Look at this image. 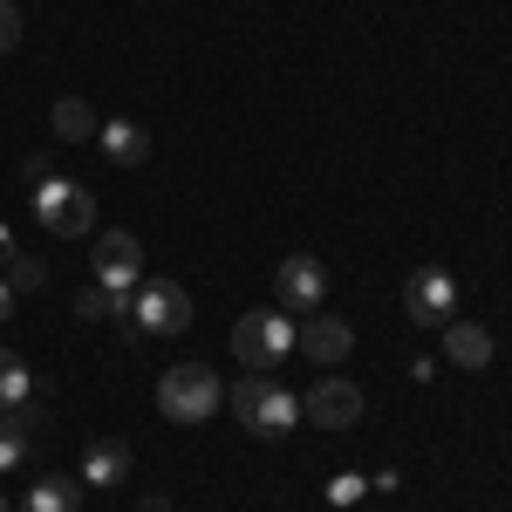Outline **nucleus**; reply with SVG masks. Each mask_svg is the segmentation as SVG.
<instances>
[{"mask_svg":"<svg viewBox=\"0 0 512 512\" xmlns=\"http://www.w3.org/2000/svg\"><path fill=\"white\" fill-rule=\"evenodd\" d=\"M82 506V478H35V485H28V506L21 512H76Z\"/></svg>","mask_w":512,"mask_h":512,"instance_id":"14","label":"nucleus"},{"mask_svg":"<svg viewBox=\"0 0 512 512\" xmlns=\"http://www.w3.org/2000/svg\"><path fill=\"white\" fill-rule=\"evenodd\" d=\"M76 478L82 485H123V478H130V444H89Z\"/></svg>","mask_w":512,"mask_h":512,"instance_id":"13","label":"nucleus"},{"mask_svg":"<svg viewBox=\"0 0 512 512\" xmlns=\"http://www.w3.org/2000/svg\"><path fill=\"white\" fill-rule=\"evenodd\" d=\"M0 512H7V499H0Z\"/></svg>","mask_w":512,"mask_h":512,"instance_id":"22","label":"nucleus"},{"mask_svg":"<svg viewBox=\"0 0 512 512\" xmlns=\"http://www.w3.org/2000/svg\"><path fill=\"white\" fill-rule=\"evenodd\" d=\"M96 144H103V158L123 164V171H137V164L151 158V130H144V123H130V117L96 123Z\"/></svg>","mask_w":512,"mask_h":512,"instance_id":"11","label":"nucleus"},{"mask_svg":"<svg viewBox=\"0 0 512 512\" xmlns=\"http://www.w3.org/2000/svg\"><path fill=\"white\" fill-rule=\"evenodd\" d=\"M233 355L239 369H253V376H267V369H280L287 355H294V315L287 308H260V315H239L233 328Z\"/></svg>","mask_w":512,"mask_h":512,"instance_id":"3","label":"nucleus"},{"mask_svg":"<svg viewBox=\"0 0 512 512\" xmlns=\"http://www.w3.org/2000/svg\"><path fill=\"white\" fill-rule=\"evenodd\" d=\"M301 417L321 424V431H349L355 417H362V390H355L349 376H321L315 390L301 396Z\"/></svg>","mask_w":512,"mask_h":512,"instance_id":"9","label":"nucleus"},{"mask_svg":"<svg viewBox=\"0 0 512 512\" xmlns=\"http://www.w3.org/2000/svg\"><path fill=\"white\" fill-rule=\"evenodd\" d=\"M403 315L417 321V328L451 321V315H458V280L444 274V267H417V274L403 280Z\"/></svg>","mask_w":512,"mask_h":512,"instance_id":"7","label":"nucleus"},{"mask_svg":"<svg viewBox=\"0 0 512 512\" xmlns=\"http://www.w3.org/2000/svg\"><path fill=\"white\" fill-rule=\"evenodd\" d=\"M226 403H233V417H239L253 437H287L294 424H301V403L280 390L274 376H253V369H246L233 390H226Z\"/></svg>","mask_w":512,"mask_h":512,"instance_id":"1","label":"nucleus"},{"mask_svg":"<svg viewBox=\"0 0 512 512\" xmlns=\"http://www.w3.org/2000/svg\"><path fill=\"white\" fill-rule=\"evenodd\" d=\"M294 349L308 355V362H321V369H335V362L355 349V335H349L342 315H301L294 321Z\"/></svg>","mask_w":512,"mask_h":512,"instance_id":"10","label":"nucleus"},{"mask_svg":"<svg viewBox=\"0 0 512 512\" xmlns=\"http://www.w3.org/2000/svg\"><path fill=\"white\" fill-rule=\"evenodd\" d=\"M48 123H55L62 144H96V110H89L82 96H62V103L48 110Z\"/></svg>","mask_w":512,"mask_h":512,"instance_id":"15","label":"nucleus"},{"mask_svg":"<svg viewBox=\"0 0 512 512\" xmlns=\"http://www.w3.org/2000/svg\"><path fill=\"white\" fill-rule=\"evenodd\" d=\"M35 219H41L55 239H82V233H96V198L82 192L76 178L48 171V178L35 185Z\"/></svg>","mask_w":512,"mask_h":512,"instance_id":"4","label":"nucleus"},{"mask_svg":"<svg viewBox=\"0 0 512 512\" xmlns=\"http://www.w3.org/2000/svg\"><path fill=\"white\" fill-rule=\"evenodd\" d=\"M274 294H280V308H287L294 321L321 315V308H328V267H321L315 253H287L280 274H274Z\"/></svg>","mask_w":512,"mask_h":512,"instance_id":"6","label":"nucleus"},{"mask_svg":"<svg viewBox=\"0 0 512 512\" xmlns=\"http://www.w3.org/2000/svg\"><path fill=\"white\" fill-rule=\"evenodd\" d=\"M444 355L458 369H492V328L478 321H444Z\"/></svg>","mask_w":512,"mask_h":512,"instance_id":"12","label":"nucleus"},{"mask_svg":"<svg viewBox=\"0 0 512 512\" xmlns=\"http://www.w3.org/2000/svg\"><path fill=\"white\" fill-rule=\"evenodd\" d=\"M7 48H21V7L14 0H0V55Z\"/></svg>","mask_w":512,"mask_h":512,"instance_id":"19","label":"nucleus"},{"mask_svg":"<svg viewBox=\"0 0 512 512\" xmlns=\"http://www.w3.org/2000/svg\"><path fill=\"white\" fill-rule=\"evenodd\" d=\"M14 315V287H7V280H0V321Z\"/></svg>","mask_w":512,"mask_h":512,"instance_id":"21","label":"nucleus"},{"mask_svg":"<svg viewBox=\"0 0 512 512\" xmlns=\"http://www.w3.org/2000/svg\"><path fill=\"white\" fill-rule=\"evenodd\" d=\"M21 403H28V362L0 349V410H21Z\"/></svg>","mask_w":512,"mask_h":512,"instance_id":"17","label":"nucleus"},{"mask_svg":"<svg viewBox=\"0 0 512 512\" xmlns=\"http://www.w3.org/2000/svg\"><path fill=\"white\" fill-rule=\"evenodd\" d=\"M219 376L205 369V362H178V369H164V383H158V410H164V424H212L219 417Z\"/></svg>","mask_w":512,"mask_h":512,"instance_id":"2","label":"nucleus"},{"mask_svg":"<svg viewBox=\"0 0 512 512\" xmlns=\"http://www.w3.org/2000/svg\"><path fill=\"white\" fill-rule=\"evenodd\" d=\"M137 280H144V246L130 233H103L96 239V287H110L117 301H130Z\"/></svg>","mask_w":512,"mask_h":512,"instance_id":"8","label":"nucleus"},{"mask_svg":"<svg viewBox=\"0 0 512 512\" xmlns=\"http://www.w3.org/2000/svg\"><path fill=\"white\" fill-rule=\"evenodd\" d=\"M7 260H14V233H7V219H0V274H7Z\"/></svg>","mask_w":512,"mask_h":512,"instance_id":"20","label":"nucleus"},{"mask_svg":"<svg viewBox=\"0 0 512 512\" xmlns=\"http://www.w3.org/2000/svg\"><path fill=\"white\" fill-rule=\"evenodd\" d=\"M28 424H35L28 403H21V410H0V472H14V465L28 458Z\"/></svg>","mask_w":512,"mask_h":512,"instance_id":"16","label":"nucleus"},{"mask_svg":"<svg viewBox=\"0 0 512 512\" xmlns=\"http://www.w3.org/2000/svg\"><path fill=\"white\" fill-rule=\"evenodd\" d=\"M130 321H137V335H185L192 328V294L178 280H151V287H137Z\"/></svg>","mask_w":512,"mask_h":512,"instance_id":"5","label":"nucleus"},{"mask_svg":"<svg viewBox=\"0 0 512 512\" xmlns=\"http://www.w3.org/2000/svg\"><path fill=\"white\" fill-rule=\"evenodd\" d=\"M41 280H48V274H41V260H28V253L7 260V287H14V294H35Z\"/></svg>","mask_w":512,"mask_h":512,"instance_id":"18","label":"nucleus"}]
</instances>
